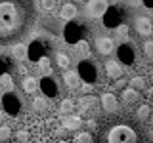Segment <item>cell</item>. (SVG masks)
<instances>
[{
  "label": "cell",
  "mask_w": 153,
  "mask_h": 143,
  "mask_svg": "<svg viewBox=\"0 0 153 143\" xmlns=\"http://www.w3.org/2000/svg\"><path fill=\"white\" fill-rule=\"evenodd\" d=\"M36 21L33 0H0V46H13Z\"/></svg>",
  "instance_id": "1"
},
{
  "label": "cell",
  "mask_w": 153,
  "mask_h": 143,
  "mask_svg": "<svg viewBox=\"0 0 153 143\" xmlns=\"http://www.w3.org/2000/svg\"><path fill=\"white\" fill-rule=\"evenodd\" d=\"M92 143H151L149 132L128 114H113L100 124Z\"/></svg>",
  "instance_id": "2"
},
{
  "label": "cell",
  "mask_w": 153,
  "mask_h": 143,
  "mask_svg": "<svg viewBox=\"0 0 153 143\" xmlns=\"http://www.w3.org/2000/svg\"><path fill=\"white\" fill-rule=\"evenodd\" d=\"M79 109H80V114H82V116L96 118L100 114V101L94 95H84V97L79 99Z\"/></svg>",
  "instance_id": "3"
},
{
  "label": "cell",
  "mask_w": 153,
  "mask_h": 143,
  "mask_svg": "<svg viewBox=\"0 0 153 143\" xmlns=\"http://www.w3.org/2000/svg\"><path fill=\"white\" fill-rule=\"evenodd\" d=\"M107 0H86V6H84V13L92 19L102 17L105 12H107Z\"/></svg>",
  "instance_id": "4"
},
{
  "label": "cell",
  "mask_w": 153,
  "mask_h": 143,
  "mask_svg": "<svg viewBox=\"0 0 153 143\" xmlns=\"http://www.w3.org/2000/svg\"><path fill=\"white\" fill-rule=\"evenodd\" d=\"M121 101L126 105V107H134L142 101V94L134 88H124L123 94H121Z\"/></svg>",
  "instance_id": "5"
},
{
  "label": "cell",
  "mask_w": 153,
  "mask_h": 143,
  "mask_svg": "<svg viewBox=\"0 0 153 143\" xmlns=\"http://www.w3.org/2000/svg\"><path fill=\"white\" fill-rule=\"evenodd\" d=\"M96 50H98L100 55H109L113 54L115 50V40L109 36H100L98 40H96Z\"/></svg>",
  "instance_id": "6"
},
{
  "label": "cell",
  "mask_w": 153,
  "mask_h": 143,
  "mask_svg": "<svg viewBox=\"0 0 153 143\" xmlns=\"http://www.w3.org/2000/svg\"><path fill=\"white\" fill-rule=\"evenodd\" d=\"M98 101L102 103V109H103L105 113H115L119 109V99L115 97L113 94H107V92L102 94V97H100Z\"/></svg>",
  "instance_id": "7"
},
{
  "label": "cell",
  "mask_w": 153,
  "mask_h": 143,
  "mask_svg": "<svg viewBox=\"0 0 153 143\" xmlns=\"http://www.w3.org/2000/svg\"><path fill=\"white\" fill-rule=\"evenodd\" d=\"M134 29L138 31V35L149 36L151 35V21H149V17H136V21H134Z\"/></svg>",
  "instance_id": "8"
},
{
  "label": "cell",
  "mask_w": 153,
  "mask_h": 143,
  "mask_svg": "<svg viewBox=\"0 0 153 143\" xmlns=\"http://www.w3.org/2000/svg\"><path fill=\"white\" fill-rule=\"evenodd\" d=\"M103 69H105V74L109 76V78H121L123 76V69H121V65L117 63V61H105V65H103Z\"/></svg>",
  "instance_id": "9"
},
{
  "label": "cell",
  "mask_w": 153,
  "mask_h": 143,
  "mask_svg": "<svg viewBox=\"0 0 153 143\" xmlns=\"http://www.w3.org/2000/svg\"><path fill=\"white\" fill-rule=\"evenodd\" d=\"M80 126H82V120H80L79 116H75V114H67L63 120H61V128H65L67 132H71V130H79Z\"/></svg>",
  "instance_id": "10"
},
{
  "label": "cell",
  "mask_w": 153,
  "mask_h": 143,
  "mask_svg": "<svg viewBox=\"0 0 153 143\" xmlns=\"http://www.w3.org/2000/svg\"><path fill=\"white\" fill-rule=\"evenodd\" d=\"M63 80H65V86L69 90H76L80 86V76L76 71H67L65 76H63Z\"/></svg>",
  "instance_id": "11"
},
{
  "label": "cell",
  "mask_w": 153,
  "mask_h": 143,
  "mask_svg": "<svg viewBox=\"0 0 153 143\" xmlns=\"http://www.w3.org/2000/svg\"><path fill=\"white\" fill-rule=\"evenodd\" d=\"M59 17H61V19H65V21H71L73 17H76V8H75L71 2H65V4H61Z\"/></svg>",
  "instance_id": "12"
},
{
  "label": "cell",
  "mask_w": 153,
  "mask_h": 143,
  "mask_svg": "<svg viewBox=\"0 0 153 143\" xmlns=\"http://www.w3.org/2000/svg\"><path fill=\"white\" fill-rule=\"evenodd\" d=\"M23 92H27V94H33V92H36L38 90V78H35V76H25L23 78Z\"/></svg>",
  "instance_id": "13"
},
{
  "label": "cell",
  "mask_w": 153,
  "mask_h": 143,
  "mask_svg": "<svg viewBox=\"0 0 153 143\" xmlns=\"http://www.w3.org/2000/svg\"><path fill=\"white\" fill-rule=\"evenodd\" d=\"M33 109H35L36 113L44 114L48 109H50V105H48V99H46V97H35V99H33Z\"/></svg>",
  "instance_id": "14"
},
{
  "label": "cell",
  "mask_w": 153,
  "mask_h": 143,
  "mask_svg": "<svg viewBox=\"0 0 153 143\" xmlns=\"http://www.w3.org/2000/svg\"><path fill=\"white\" fill-rule=\"evenodd\" d=\"M73 109H75V101H73V99H61L57 111H59V114H71Z\"/></svg>",
  "instance_id": "15"
},
{
  "label": "cell",
  "mask_w": 153,
  "mask_h": 143,
  "mask_svg": "<svg viewBox=\"0 0 153 143\" xmlns=\"http://www.w3.org/2000/svg\"><path fill=\"white\" fill-rule=\"evenodd\" d=\"M12 55L16 57V59H25L27 57V46L25 44H13L12 46Z\"/></svg>",
  "instance_id": "16"
},
{
  "label": "cell",
  "mask_w": 153,
  "mask_h": 143,
  "mask_svg": "<svg viewBox=\"0 0 153 143\" xmlns=\"http://www.w3.org/2000/svg\"><path fill=\"white\" fill-rule=\"evenodd\" d=\"M56 65L59 67V69H69L71 57L67 55V54H61V52H57V54H56Z\"/></svg>",
  "instance_id": "17"
},
{
  "label": "cell",
  "mask_w": 153,
  "mask_h": 143,
  "mask_svg": "<svg viewBox=\"0 0 153 143\" xmlns=\"http://www.w3.org/2000/svg\"><path fill=\"white\" fill-rule=\"evenodd\" d=\"M149 114H151V109H149V105H140L138 107V111H136V120H147L149 118Z\"/></svg>",
  "instance_id": "18"
},
{
  "label": "cell",
  "mask_w": 153,
  "mask_h": 143,
  "mask_svg": "<svg viewBox=\"0 0 153 143\" xmlns=\"http://www.w3.org/2000/svg\"><path fill=\"white\" fill-rule=\"evenodd\" d=\"M92 141H94V137H92V133H88V132L75 133V139H73V143H92Z\"/></svg>",
  "instance_id": "19"
},
{
  "label": "cell",
  "mask_w": 153,
  "mask_h": 143,
  "mask_svg": "<svg viewBox=\"0 0 153 143\" xmlns=\"http://www.w3.org/2000/svg\"><path fill=\"white\" fill-rule=\"evenodd\" d=\"M130 88L140 92L142 88H146V78H143V76H134V78L130 80Z\"/></svg>",
  "instance_id": "20"
},
{
  "label": "cell",
  "mask_w": 153,
  "mask_h": 143,
  "mask_svg": "<svg viewBox=\"0 0 153 143\" xmlns=\"http://www.w3.org/2000/svg\"><path fill=\"white\" fill-rule=\"evenodd\" d=\"M75 52H76L79 57H86L88 55V44H86V42H79V44L75 46Z\"/></svg>",
  "instance_id": "21"
},
{
  "label": "cell",
  "mask_w": 153,
  "mask_h": 143,
  "mask_svg": "<svg viewBox=\"0 0 153 143\" xmlns=\"http://www.w3.org/2000/svg\"><path fill=\"white\" fill-rule=\"evenodd\" d=\"M143 55H146V59H153V42L151 40L143 42Z\"/></svg>",
  "instance_id": "22"
},
{
  "label": "cell",
  "mask_w": 153,
  "mask_h": 143,
  "mask_svg": "<svg viewBox=\"0 0 153 143\" xmlns=\"http://www.w3.org/2000/svg\"><path fill=\"white\" fill-rule=\"evenodd\" d=\"M16 139H17L19 143H29V141H31V133H29L27 130H19V132L16 133Z\"/></svg>",
  "instance_id": "23"
},
{
  "label": "cell",
  "mask_w": 153,
  "mask_h": 143,
  "mask_svg": "<svg viewBox=\"0 0 153 143\" xmlns=\"http://www.w3.org/2000/svg\"><path fill=\"white\" fill-rule=\"evenodd\" d=\"M56 8V0H40V10L42 12H52Z\"/></svg>",
  "instance_id": "24"
},
{
  "label": "cell",
  "mask_w": 153,
  "mask_h": 143,
  "mask_svg": "<svg viewBox=\"0 0 153 143\" xmlns=\"http://www.w3.org/2000/svg\"><path fill=\"white\" fill-rule=\"evenodd\" d=\"M10 136H12V130H10V126H0V141H8Z\"/></svg>",
  "instance_id": "25"
},
{
  "label": "cell",
  "mask_w": 153,
  "mask_h": 143,
  "mask_svg": "<svg viewBox=\"0 0 153 143\" xmlns=\"http://www.w3.org/2000/svg\"><path fill=\"white\" fill-rule=\"evenodd\" d=\"M0 84H2L6 90H12V88H13V84H12V78H10V74H2V76H0Z\"/></svg>",
  "instance_id": "26"
},
{
  "label": "cell",
  "mask_w": 153,
  "mask_h": 143,
  "mask_svg": "<svg viewBox=\"0 0 153 143\" xmlns=\"http://www.w3.org/2000/svg\"><path fill=\"white\" fill-rule=\"evenodd\" d=\"M38 67H40L44 73H50V61H48V57H42V59L38 61Z\"/></svg>",
  "instance_id": "27"
},
{
  "label": "cell",
  "mask_w": 153,
  "mask_h": 143,
  "mask_svg": "<svg viewBox=\"0 0 153 143\" xmlns=\"http://www.w3.org/2000/svg\"><path fill=\"white\" fill-rule=\"evenodd\" d=\"M65 133H67L65 128H57V130H54V136H61V137H63Z\"/></svg>",
  "instance_id": "28"
},
{
  "label": "cell",
  "mask_w": 153,
  "mask_h": 143,
  "mask_svg": "<svg viewBox=\"0 0 153 143\" xmlns=\"http://www.w3.org/2000/svg\"><path fill=\"white\" fill-rule=\"evenodd\" d=\"M124 84H126V82H124V80H121V78H117V82H115V88L123 90V88H124Z\"/></svg>",
  "instance_id": "29"
},
{
  "label": "cell",
  "mask_w": 153,
  "mask_h": 143,
  "mask_svg": "<svg viewBox=\"0 0 153 143\" xmlns=\"http://www.w3.org/2000/svg\"><path fill=\"white\" fill-rule=\"evenodd\" d=\"M86 124H88V128H92V130H98V126H96V120H94V118H88V122H86Z\"/></svg>",
  "instance_id": "30"
},
{
  "label": "cell",
  "mask_w": 153,
  "mask_h": 143,
  "mask_svg": "<svg viewBox=\"0 0 153 143\" xmlns=\"http://www.w3.org/2000/svg\"><path fill=\"white\" fill-rule=\"evenodd\" d=\"M126 31H128L126 27H119V29H117V35H121V36H124V35H126Z\"/></svg>",
  "instance_id": "31"
},
{
  "label": "cell",
  "mask_w": 153,
  "mask_h": 143,
  "mask_svg": "<svg viewBox=\"0 0 153 143\" xmlns=\"http://www.w3.org/2000/svg\"><path fill=\"white\" fill-rule=\"evenodd\" d=\"M27 73V67L25 65H19V74H25Z\"/></svg>",
  "instance_id": "32"
},
{
  "label": "cell",
  "mask_w": 153,
  "mask_h": 143,
  "mask_svg": "<svg viewBox=\"0 0 153 143\" xmlns=\"http://www.w3.org/2000/svg\"><path fill=\"white\" fill-rule=\"evenodd\" d=\"M142 0H130V4H140Z\"/></svg>",
  "instance_id": "33"
},
{
  "label": "cell",
  "mask_w": 153,
  "mask_h": 143,
  "mask_svg": "<svg viewBox=\"0 0 153 143\" xmlns=\"http://www.w3.org/2000/svg\"><path fill=\"white\" fill-rule=\"evenodd\" d=\"M2 118H4V113H2V111H0V122H2Z\"/></svg>",
  "instance_id": "34"
},
{
  "label": "cell",
  "mask_w": 153,
  "mask_h": 143,
  "mask_svg": "<svg viewBox=\"0 0 153 143\" xmlns=\"http://www.w3.org/2000/svg\"><path fill=\"white\" fill-rule=\"evenodd\" d=\"M57 143H67V141H57Z\"/></svg>",
  "instance_id": "35"
},
{
  "label": "cell",
  "mask_w": 153,
  "mask_h": 143,
  "mask_svg": "<svg viewBox=\"0 0 153 143\" xmlns=\"http://www.w3.org/2000/svg\"><path fill=\"white\" fill-rule=\"evenodd\" d=\"M76 2H84V0H76Z\"/></svg>",
  "instance_id": "36"
}]
</instances>
